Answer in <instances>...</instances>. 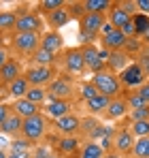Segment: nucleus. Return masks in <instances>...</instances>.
<instances>
[{
	"label": "nucleus",
	"mask_w": 149,
	"mask_h": 158,
	"mask_svg": "<svg viewBox=\"0 0 149 158\" xmlns=\"http://www.w3.org/2000/svg\"><path fill=\"white\" fill-rule=\"evenodd\" d=\"M92 83L96 85L100 94L109 96V98H115V96H122V81H119V75L111 73L109 69L100 71L96 75H92Z\"/></svg>",
	"instance_id": "nucleus-1"
},
{
	"label": "nucleus",
	"mask_w": 149,
	"mask_h": 158,
	"mask_svg": "<svg viewBox=\"0 0 149 158\" xmlns=\"http://www.w3.org/2000/svg\"><path fill=\"white\" fill-rule=\"evenodd\" d=\"M45 132H47V115H45L43 111L36 113V115H32V118H28V120H24L22 137H24L26 141H30L32 145L38 143V141L45 137Z\"/></svg>",
	"instance_id": "nucleus-2"
},
{
	"label": "nucleus",
	"mask_w": 149,
	"mask_h": 158,
	"mask_svg": "<svg viewBox=\"0 0 149 158\" xmlns=\"http://www.w3.org/2000/svg\"><path fill=\"white\" fill-rule=\"evenodd\" d=\"M47 96L49 101H70L73 98V77L58 75V77L47 85Z\"/></svg>",
	"instance_id": "nucleus-3"
},
{
	"label": "nucleus",
	"mask_w": 149,
	"mask_h": 158,
	"mask_svg": "<svg viewBox=\"0 0 149 158\" xmlns=\"http://www.w3.org/2000/svg\"><path fill=\"white\" fill-rule=\"evenodd\" d=\"M41 36L43 34H36V32H28V34H19L15 32L13 39H11V45L17 53H24V56H32L41 49Z\"/></svg>",
	"instance_id": "nucleus-4"
},
{
	"label": "nucleus",
	"mask_w": 149,
	"mask_h": 158,
	"mask_svg": "<svg viewBox=\"0 0 149 158\" xmlns=\"http://www.w3.org/2000/svg\"><path fill=\"white\" fill-rule=\"evenodd\" d=\"M24 77L34 88H47L58 75H55V66H30L24 71Z\"/></svg>",
	"instance_id": "nucleus-5"
},
{
	"label": "nucleus",
	"mask_w": 149,
	"mask_h": 158,
	"mask_svg": "<svg viewBox=\"0 0 149 158\" xmlns=\"http://www.w3.org/2000/svg\"><path fill=\"white\" fill-rule=\"evenodd\" d=\"M43 26H45V19L38 11H24L17 19V26H15V32L19 34H28V32H36L41 34L43 32Z\"/></svg>",
	"instance_id": "nucleus-6"
},
{
	"label": "nucleus",
	"mask_w": 149,
	"mask_h": 158,
	"mask_svg": "<svg viewBox=\"0 0 149 158\" xmlns=\"http://www.w3.org/2000/svg\"><path fill=\"white\" fill-rule=\"evenodd\" d=\"M119 81H122L124 88H136V90H139V88L147 81V75H145V71L141 69V64H139L136 60H132L124 71L119 73Z\"/></svg>",
	"instance_id": "nucleus-7"
},
{
	"label": "nucleus",
	"mask_w": 149,
	"mask_h": 158,
	"mask_svg": "<svg viewBox=\"0 0 149 158\" xmlns=\"http://www.w3.org/2000/svg\"><path fill=\"white\" fill-rule=\"evenodd\" d=\"M104 15H100V13H85L83 17H79V26H81V39L85 41H92L94 39V34H98L100 28L104 26Z\"/></svg>",
	"instance_id": "nucleus-8"
},
{
	"label": "nucleus",
	"mask_w": 149,
	"mask_h": 158,
	"mask_svg": "<svg viewBox=\"0 0 149 158\" xmlns=\"http://www.w3.org/2000/svg\"><path fill=\"white\" fill-rule=\"evenodd\" d=\"M64 71L68 75H81L85 71V60H83V52L81 47H73L64 52Z\"/></svg>",
	"instance_id": "nucleus-9"
},
{
	"label": "nucleus",
	"mask_w": 149,
	"mask_h": 158,
	"mask_svg": "<svg viewBox=\"0 0 149 158\" xmlns=\"http://www.w3.org/2000/svg\"><path fill=\"white\" fill-rule=\"evenodd\" d=\"M134 135L130 132V128H117L113 135V152L122 154V156H132V148H134Z\"/></svg>",
	"instance_id": "nucleus-10"
},
{
	"label": "nucleus",
	"mask_w": 149,
	"mask_h": 158,
	"mask_svg": "<svg viewBox=\"0 0 149 158\" xmlns=\"http://www.w3.org/2000/svg\"><path fill=\"white\" fill-rule=\"evenodd\" d=\"M81 52H83V60H85V69L92 71V75H96V73H100V71L107 69V62L100 60L98 47H96L94 43H85V45L81 47Z\"/></svg>",
	"instance_id": "nucleus-11"
},
{
	"label": "nucleus",
	"mask_w": 149,
	"mask_h": 158,
	"mask_svg": "<svg viewBox=\"0 0 149 158\" xmlns=\"http://www.w3.org/2000/svg\"><path fill=\"white\" fill-rule=\"evenodd\" d=\"M126 115H130V105L126 101V96H115L111 98V103L104 111V118L111 120V122H117V120H124Z\"/></svg>",
	"instance_id": "nucleus-12"
},
{
	"label": "nucleus",
	"mask_w": 149,
	"mask_h": 158,
	"mask_svg": "<svg viewBox=\"0 0 149 158\" xmlns=\"http://www.w3.org/2000/svg\"><path fill=\"white\" fill-rule=\"evenodd\" d=\"M55 131L62 137H77V132H81V118L74 113H68V115L55 120Z\"/></svg>",
	"instance_id": "nucleus-13"
},
{
	"label": "nucleus",
	"mask_w": 149,
	"mask_h": 158,
	"mask_svg": "<svg viewBox=\"0 0 149 158\" xmlns=\"http://www.w3.org/2000/svg\"><path fill=\"white\" fill-rule=\"evenodd\" d=\"M43 113L51 120H60V118L73 113V103L70 101H47L43 105Z\"/></svg>",
	"instance_id": "nucleus-14"
},
{
	"label": "nucleus",
	"mask_w": 149,
	"mask_h": 158,
	"mask_svg": "<svg viewBox=\"0 0 149 158\" xmlns=\"http://www.w3.org/2000/svg\"><path fill=\"white\" fill-rule=\"evenodd\" d=\"M107 22H109V24H113V28L122 30L128 22H132V15H130L126 9H122V4H119V2H113V6H111V9H109V13H107Z\"/></svg>",
	"instance_id": "nucleus-15"
},
{
	"label": "nucleus",
	"mask_w": 149,
	"mask_h": 158,
	"mask_svg": "<svg viewBox=\"0 0 149 158\" xmlns=\"http://www.w3.org/2000/svg\"><path fill=\"white\" fill-rule=\"evenodd\" d=\"M22 75H24L22 64H19V60H15V58H9V60H6V64L0 69V81H2L4 85L13 83L15 79H19Z\"/></svg>",
	"instance_id": "nucleus-16"
},
{
	"label": "nucleus",
	"mask_w": 149,
	"mask_h": 158,
	"mask_svg": "<svg viewBox=\"0 0 149 158\" xmlns=\"http://www.w3.org/2000/svg\"><path fill=\"white\" fill-rule=\"evenodd\" d=\"M62 47H64V39H62L60 32L49 30V32H45V34L41 36V49L53 53V56H58V52H60Z\"/></svg>",
	"instance_id": "nucleus-17"
},
{
	"label": "nucleus",
	"mask_w": 149,
	"mask_h": 158,
	"mask_svg": "<svg viewBox=\"0 0 149 158\" xmlns=\"http://www.w3.org/2000/svg\"><path fill=\"white\" fill-rule=\"evenodd\" d=\"M126 43H128V36H126L122 30H113L111 34L102 36V47L109 49V52H124L126 49Z\"/></svg>",
	"instance_id": "nucleus-18"
},
{
	"label": "nucleus",
	"mask_w": 149,
	"mask_h": 158,
	"mask_svg": "<svg viewBox=\"0 0 149 158\" xmlns=\"http://www.w3.org/2000/svg\"><path fill=\"white\" fill-rule=\"evenodd\" d=\"M13 113H17L22 120H28V118H32V115H36V113H41L43 109L38 105H34V103H30L28 98H17V101H13Z\"/></svg>",
	"instance_id": "nucleus-19"
},
{
	"label": "nucleus",
	"mask_w": 149,
	"mask_h": 158,
	"mask_svg": "<svg viewBox=\"0 0 149 158\" xmlns=\"http://www.w3.org/2000/svg\"><path fill=\"white\" fill-rule=\"evenodd\" d=\"M73 17H70V13H68V9L64 6V9H58V11H53V13H49V15H45V24L47 26H51V30H60L62 26H66L68 22H70Z\"/></svg>",
	"instance_id": "nucleus-20"
},
{
	"label": "nucleus",
	"mask_w": 149,
	"mask_h": 158,
	"mask_svg": "<svg viewBox=\"0 0 149 158\" xmlns=\"http://www.w3.org/2000/svg\"><path fill=\"white\" fill-rule=\"evenodd\" d=\"M130 62H132V60H130V56H128L126 52H113V53H111V58H109V62H107V69H109L111 73L119 75Z\"/></svg>",
	"instance_id": "nucleus-21"
},
{
	"label": "nucleus",
	"mask_w": 149,
	"mask_h": 158,
	"mask_svg": "<svg viewBox=\"0 0 149 158\" xmlns=\"http://www.w3.org/2000/svg\"><path fill=\"white\" fill-rule=\"evenodd\" d=\"M28 90H30V81H28L24 75H22L19 79H15L13 83L6 85V92H9V96H11L13 101H17V98H26Z\"/></svg>",
	"instance_id": "nucleus-22"
},
{
	"label": "nucleus",
	"mask_w": 149,
	"mask_h": 158,
	"mask_svg": "<svg viewBox=\"0 0 149 158\" xmlns=\"http://www.w3.org/2000/svg\"><path fill=\"white\" fill-rule=\"evenodd\" d=\"M109 103H111V98H109V96L98 94V96H94L92 101H87V103H85V109H87V113H90V115H100V113H104V111H107Z\"/></svg>",
	"instance_id": "nucleus-23"
},
{
	"label": "nucleus",
	"mask_w": 149,
	"mask_h": 158,
	"mask_svg": "<svg viewBox=\"0 0 149 158\" xmlns=\"http://www.w3.org/2000/svg\"><path fill=\"white\" fill-rule=\"evenodd\" d=\"M22 126H24V120H22L17 113H11V115L6 118V122L2 124L0 131L4 132V135H9V137H15V135H22Z\"/></svg>",
	"instance_id": "nucleus-24"
},
{
	"label": "nucleus",
	"mask_w": 149,
	"mask_h": 158,
	"mask_svg": "<svg viewBox=\"0 0 149 158\" xmlns=\"http://www.w3.org/2000/svg\"><path fill=\"white\" fill-rule=\"evenodd\" d=\"M104 154H107V152L100 148L98 141H90V139H87V143L81 145L79 158H104Z\"/></svg>",
	"instance_id": "nucleus-25"
},
{
	"label": "nucleus",
	"mask_w": 149,
	"mask_h": 158,
	"mask_svg": "<svg viewBox=\"0 0 149 158\" xmlns=\"http://www.w3.org/2000/svg\"><path fill=\"white\" fill-rule=\"evenodd\" d=\"M111 6H113L111 0H83L85 13H100V15H104V13H109Z\"/></svg>",
	"instance_id": "nucleus-26"
},
{
	"label": "nucleus",
	"mask_w": 149,
	"mask_h": 158,
	"mask_svg": "<svg viewBox=\"0 0 149 158\" xmlns=\"http://www.w3.org/2000/svg\"><path fill=\"white\" fill-rule=\"evenodd\" d=\"M17 19H19V15L15 11H0V34L9 32V30H15Z\"/></svg>",
	"instance_id": "nucleus-27"
},
{
	"label": "nucleus",
	"mask_w": 149,
	"mask_h": 158,
	"mask_svg": "<svg viewBox=\"0 0 149 158\" xmlns=\"http://www.w3.org/2000/svg\"><path fill=\"white\" fill-rule=\"evenodd\" d=\"M55 58H58V56L45 52V49H38L36 53H32V56H30L32 66H55Z\"/></svg>",
	"instance_id": "nucleus-28"
},
{
	"label": "nucleus",
	"mask_w": 149,
	"mask_h": 158,
	"mask_svg": "<svg viewBox=\"0 0 149 158\" xmlns=\"http://www.w3.org/2000/svg\"><path fill=\"white\" fill-rule=\"evenodd\" d=\"M26 98H28L30 103H34V105L43 107L47 101H49V96H47V88H34V85H30Z\"/></svg>",
	"instance_id": "nucleus-29"
},
{
	"label": "nucleus",
	"mask_w": 149,
	"mask_h": 158,
	"mask_svg": "<svg viewBox=\"0 0 149 158\" xmlns=\"http://www.w3.org/2000/svg\"><path fill=\"white\" fill-rule=\"evenodd\" d=\"M68 2H64V0H41L38 2V13L41 15H49L53 11H58V9H64Z\"/></svg>",
	"instance_id": "nucleus-30"
},
{
	"label": "nucleus",
	"mask_w": 149,
	"mask_h": 158,
	"mask_svg": "<svg viewBox=\"0 0 149 158\" xmlns=\"http://www.w3.org/2000/svg\"><path fill=\"white\" fill-rule=\"evenodd\" d=\"M132 24H134V30H136V39H143V34L149 28V15H143V13L132 15Z\"/></svg>",
	"instance_id": "nucleus-31"
},
{
	"label": "nucleus",
	"mask_w": 149,
	"mask_h": 158,
	"mask_svg": "<svg viewBox=\"0 0 149 158\" xmlns=\"http://www.w3.org/2000/svg\"><path fill=\"white\" fill-rule=\"evenodd\" d=\"M132 158H149V137H143V139L134 141Z\"/></svg>",
	"instance_id": "nucleus-32"
},
{
	"label": "nucleus",
	"mask_w": 149,
	"mask_h": 158,
	"mask_svg": "<svg viewBox=\"0 0 149 158\" xmlns=\"http://www.w3.org/2000/svg\"><path fill=\"white\" fill-rule=\"evenodd\" d=\"M128 128H130V132L134 135V139L149 137V120H145V122H132Z\"/></svg>",
	"instance_id": "nucleus-33"
},
{
	"label": "nucleus",
	"mask_w": 149,
	"mask_h": 158,
	"mask_svg": "<svg viewBox=\"0 0 149 158\" xmlns=\"http://www.w3.org/2000/svg\"><path fill=\"white\" fill-rule=\"evenodd\" d=\"M60 150L64 154H74L79 150V139L77 137H62L60 139Z\"/></svg>",
	"instance_id": "nucleus-34"
},
{
	"label": "nucleus",
	"mask_w": 149,
	"mask_h": 158,
	"mask_svg": "<svg viewBox=\"0 0 149 158\" xmlns=\"http://www.w3.org/2000/svg\"><path fill=\"white\" fill-rule=\"evenodd\" d=\"M30 148H32V143H30V141H26L24 137H22V139H15V141H11V145H9V152L24 154V152H30Z\"/></svg>",
	"instance_id": "nucleus-35"
},
{
	"label": "nucleus",
	"mask_w": 149,
	"mask_h": 158,
	"mask_svg": "<svg viewBox=\"0 0 149 158\" xmlns=\"http://www.w3.org/2000/svg\"><path fill=\"white\" fill-rule=\"evenodd\" d=\"M98 94H100V92L96 90V85H94L92 81L81 85V98H83L85 103H87V101H92V98H94V96H98Z\"/></svg>",
	"instance_id": "nucleus-36"
},
{
	"label": "nucleus",
	"mask_w": 149,
	"mask_h": 158,
	"mask_svg": "<svg viewBox=\"0 0 149 158\" xmlns=\"http://www.w3.org/2000/svg\"><path fill=\"white\" fill-rule=\"evenodd\" d=\"M126 101H128V105H130V111L132 109H141V107H147V103L139 96V92H130V94H126Z\"/></svg>",
	"instance_id": "nucleus-37"
},
{
	"label": "nucleus",
	"mask_w": 149,
	"mask_h": 158,
	"mask_svg": "<svg viewBox=\"0 0 149 158\" xmlns=\"http://www.w3.org/2000/svg\"><path fill=\"white\" fill-rule=\"evenodd\" d=\"M130 120L132 122H145V120H149V105L141 107V109H132L130 111Z\"/></svg>",
	"instance_id": "nucleus-38"
},
{
	"label": "nucleus",
	"mask_w": 149,
	"mask_h": 158,
	"mask_svg": "<svg viewBox=\"0 0 149 158\" xmlns=\"http://www.w3.org/2000/svg\"><path fill=\"white\" fill-rule=\"evenodd\" d=\"M143 45H145V43H143L141 39H136V36H134V39H128V43H126V49H124V52H126V53H128V52H134V53H139V56H141V52H143Z\"/></svg>",
	"instance_id": "nucleus-39"
},
{
	"label": "nucleus",
	"mask_w": 149,
	"mask_h": 158,
	"mask_svg": "<svg viewBox=\"0 0 149 158\" xmlns=\"http://www.w3.org/2000/svg\"><path fill=\"white\" fill-rule=\"evenodd\" d=\"M98 126H100V124L96 122V120H94V118H90V120H87V118H85V120H81V131L90 132V135H92V132L96 131Z\"/></svg>",
	"instance_id": "nucleus-40"
},
{
	"label": "nucleus",
	"mask_w": 149,
	"mask_h": 158,
	"mask_svg": "<svg viewBox=\"0 0 149 158\" xmlns=\"http://www.w3.org/2000/svg\"><path fill=\"white\" fill-rule=\"evenodd\" d=\"M13 113V107L6 105V103H0V128H2V124L6 122V118Z\"/></svg>",
	"instance_id": "nucleus-41"
},
{
	"label": "nucleus",
	"mask_w": 149,
	"mask_h": 158,
	"mask_svg": "<svg viewBox=\"0 0 149 158\" xmlns=\"http://www.w3.org/2000/svg\"><path fill=\"white\" fill-rule=\"evenodd\" d=\"M136 62L141 64V69L145 71V75H147V79H149V53H141Z\"/></svg>",
	"instance_id": "nucleus-42"
},
{
	"label": "nucleus",
	"mask_w": 149,
	"mask_h": 158,
	"mask_svg": "<svg viewBox=\"0 0 149 158\" xmlns=\"http://www.w3.org/2000/svg\"><path fill=\"white\" fill-rule=\"evenodd\" d=\"M136 92H139V96H141V98H143V101L149 105V79L143 83V85H141V88H139V90H136Z\"/></svg>",
	"instance_id": "nucleus-43"
},
{
	"label": "nucleus",
	"mask_w": 149,
	"mask_h": 158,
	"mask_svg": "<svg viewBox=\"0 0 149 158\" xmlns=\"http://www.w3.org/2000/svg\"><path fill=\"white\" fill-rule=\"evenodd\" d=\"M136 13L149 15V0H136Z\"/></svg>",
	"instance_id": "nucleus-44"
},
{
	"label": "nucleus",
	"mask_w": 149,
	"mask_h": 158,
	"mask_svg": "<svg viewBox=\"0 0 149 158\" xmlns=\"http://www.w3.org/2000/svg\"><path fill=\"white\" fill-rule=\"evenodd\" d=\"M113 30H117V28H113V24H109V22H104V26L100 28V34H102V36H107V34H111Z\"/></svg>",
	"instance_id": "nucleus-45"
},
{
	"label": "nucleus",
	"mask_w": 149,
	"mask_h": 158,
	"mask_svg": "<svg viewBox=\"0 0 149 158\" xmlns=\"http://www.w3.org/2000/svg\"><path fill=\"white\" fill-rule=\"evenodd\" d=\"M6 60H9V53H6V49H4V47H0V69L6 64Z\"/></svg>",
	"instance_id": "nucleus-46"
},
{
	"label": "nucleus",
	"mask_w": 149,
	"mask_h": 158,
	"mask_svg": "<svg viewBox=\"0 0 149 158\" xmlns=\"http://www.w3.org/2000/svg\"><path fill=\"white\" fill-rule=\"evenodd\" d=\"M9 158H30V152H24V154H17V152H9Z\"/></svg>",
	"instance_id": "nucleus-47"
},
{
	"label": "nucleus",
	"mask_w": 149,
	"mask_h": 158,
	"mask_svg": "<svg viewBox=\"0 0 149 158\" xmlns=\"http://www.w3.org/2000/svg\"><path fill=\"white\" fill-rule=\"evenodd\" d=\"M104 158H122V154H117V152H107Z\"/></svg>",
	"instance_id": "nucleus-48"
},
{
	"label": "nucleus",
	"mask_w": 149,
	"mask_h": 158,
	"mask_svg": "<svg viewBox=\"0 0 149 158\" xmlns=\"http://www.w3.org/2000/svg\"><path fill=\"white\" fill-rule=\"evenodd\" d=\"M143 43H145V45H149V28H147V32L143 34Z\"/></svg>",
	"instance_id": "nucleus-49"
},
{
	"label": "nucleus",
	"mask_w": 149,
	"mask_h": 158,
	"mask_svg": "<svg viewBox=\"0 0 149 158\" xmlns=\"http://www.w3.org/2000/svg\"><path fill=\"white\" fill-rule=\"evenodd\" d=\"M0 158H9V154H6L4 150H0Z\"/></svg>",
	"instance_id": "nucleus-50"
},
{
	"label": "nucleus",
	"mask_w": 149,
	"mask_h": 158,
	"mask_svg": "<svg viewBox=\"0 0 149 158\" xmlns=\"http://www.w3.org/2000/svg\"><path fill=\"white\" fill-rule=\"evenodd\" d=\"M2 36H4V34H0V47H2Z\"/></svg>",
	"instance_id": "nucleus-51"
},
{
	"label": "nucleus",
	"mask_w": 149,
	"mask_h": 158,
	"mask_svg": "<svg viewBox=\"0 0 149 158\" xmlns=\"http://www.w3.org/2000/svg\"><path fill=\"white\" fill-rule=\"evenodd\" d=\"M45 158H55V156H53V154H49V156H45Z\"/></svg>",
	"instance_id": "nucleus-52"
}]
</instances>
